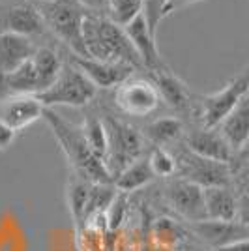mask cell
<instances>
[{
  "instance_id": "obj_29",
  "label": "cell",
  "mask_w": 249,
  "mask_h": 251,
  "mask_svg": "<svg viewBox=\"0 0 249 251\" xmlns=\"http://www.w3.org/2000/svg\"><path fill=\"white\" fill-rule=\"evenodd\" d=\"M15 141V131L10 129L8 126L0 120V152L8 150L11 147V143Z\"/></svg>"
},
{
  "instance_id": "obj_16",
  "label": "cell",
  "mask_w": 249,
  "mask_h": 251,
  "mask_svg": "<svg viewBox=\"0 0 249 251\" xmlns=\"http://www.w3.org/2000/svg\"><path fill=\"white\" fill-rule=\"evenodd\" d=\"M191 230L197 234L208 246L221 250L228 244H234L238 240L249 238V230L240 225L238 221H216V220H202L191 223Z\"/></svg>"
},
{
  "instance_id": "obj_34",
  "label": "cell",
  "mask_w": 249,
  "mask_h": 251,
  "mask_svg": "<svg viewBox=\"0 0 249 251\" xmlns=\"http://www.w3.org/2000/svg\"><path fill=\"white\" fill-rule=\"evenodd\" d=\"M34 2H49V0H34Z\"/></svg>"
},
{
  "instance_id": "obj_7",
  "label": "cell",
  "mask_w": 249,
  "mask_h": 251,
  "mask_svg": "<svg viewBox=\"0 0 249 251\" xmlns=\"http://www.w3.org/2000/svg\"><path fill=\"white\" fill-rule=\"evenodd\" d=\"M249 94V70L234 77L221 90L208 94L200 101V122L204 127H219L232 109Z\"/></svg>"
},
{
  "instance_id": "obj_20",
  "label": "cell",
  "mask_w": 249,
  "mask_h": 251,
  "mask_svg": "<svg viewBox=\"0 0 249 251\" xmlns=\"http://www.w3.org/2000/svg\"><path fill=\"white\" fill-rule=\"evenodd\" d=\"M218 129L236 154V150H240L249 139V94L232 109V113L219 124Z\"/></svg>"
},
{
  "instance_id": "obj_24",
  "label": "cell",
  "mask_w": 249,
  "mask_h": 251,
  "mask_svg": "<svg viewBox=\"0 0 249 251\" xmlns=\"http://www.w3.org/2000/svg\"><path fill=\"white\" fill-rule=\"evenodd\" d=\"M83 135L86 143L90 145L96 156L101 157L105 161L107 156V148H109V137H107V126H105V118L98 115H86L81 124Z\"/></svg>"
},
{
  "instance_id": "obj_12",
  "label": "cell",
  "mask_w": 249,
  "mask_h": 251,
  "mask_svg": "<svg viewBox=\"0 0 249 251\" xmlns=\"http://www.w3.org/2000/svg\"><path fill=\"white\" fill-rule=\"evenodd\" d=\"M129 40L135 47L137 54L141 56L143 68L148 70L150 74H157V72H165L169 70V66L165 64L163 56L159 54L156 43V34H152L148 28L145 13H139L133 21L124 26Z\"/></svg>"
},
{
  "instance_id": "obj_23",
  "label": "cell",
  "mask_w": 249,
  "mask_h": 251,
  "mask_svg": "<svg viewBox=\"0 0 249 251\" xmlns=\"http://www.w3.org/2000/svg\"><path fill=\"white\" fill-rule=\"evenodd\" d=\"M143 135L156 147H167L184 137V124H182V120L173 118V116H165V118L161 116L145 126Z\"/></svg>"
},
{
  "instance_id": "obj_27",
  "label": "cell",
  "mask_w": 249,
  "mask_h": 251,
  "mask_svg": "<svg viewBox=\"0 0 249 251\" xmlns=\"http://www.w3.org/2000/svg\"><path fill=\"white\" fill-rule=\"evenodd\" d=\"M169 2L171 0H145L143 13H145L148 28H150L152 34H156L159 23L165 19V8Z\"/></svg>"
},
{
  "instance_id": "obj_19",
  "label": "cell",
  "mask_w": 249,
  "mask_h": 251,
  "mask_svg": "<svg viewBox=\"0 0 249 251\" xmlns=\"http://www.w3.org/2000/svg\"><path fill=\"white\" fill-rule=\"evenodd\" d=\"M206 220L236 221L238 218V197L228 186L204 189Z\"/></svg>"
},
{
  "instance_id": "obj_17",
  "label": "cell",
  "mask_w": 249,
  "mask_h": 251,
  "mask_svg": "<svg viewBox=\"0 0 249 251\" xmlns=\"http://www.w3.org/2000/svg\"><path fill=\"white\" fill-rule=\"evenodd\" d=\"M36 49L38 47L26 36L13 32H0V75L15 72L36 52Z\"/></svg>"
},
{
  "instance_id": "obj_14",
  "label": "cell",
  "mask_w": 249,
  "mask_h": 251,
  "mask_svg": "<svg viewBox=\"0 0 249 251\" xmlns=\"http://www.w3.org/2000/svg\"><path fill=\"white\" fill-rule=\"evenodd\" d=\"M186 148L200 157H208L221 163H230L234 156V150L228 147L225 137L221 135L218 127H195L184 135Z\"/></svg>"
},
{
  "instance_id": "obj_2",
  "label": "cell",
  "mask_w": 249,
  "mask_h": 251,
  "mask_svg": "<svg viewBox=\"0 0 249 251\" xmlns=\"http://www.w3.org/2000/svg\"><path fill=\"white\" fill-rule=\"evenodd\" d=\"M84 47L90 58L105 62H124L137 70L143 68L141 56L137 54L124 26L116 25L109 15L90 13L83 25Z\"/></svg>"
},
{
  "instance_id": "obj_15",
  "label": "cell",
  "mask_w": 249,
  "mask_h": 251,
  "mask_svg": "<svg viewBox=\"0 0 249 251\" xmlns=\"http://www.w3.org/2000/svg\"><path fill=\"white\" fill-rule=\"evenodd\" d=\"M2 25H4L2 32L21 34V36H26L30 40L34 36H42L43 32L47 30L42 13L34 2H19V4L10 6L4 11Z\"/></svg>"
},
{
  "instance_id": "obj_26",
  "label": "cell",
  "mask_w": 249,
  "mask_h": 251,
  "mask_svg": "<svg viewBox=\"0 0 249 251\" xmlns=\"http://www.w3.org/2000/svg\"><path fill=\"white\" fill-rule=\"evenodd\" d=\"M150 167L154 171V175L159 178H169L176 175V157L173 156L165 147H154L150 156Z\"/></svg>"
},
{
  "instance_id": "obj_11",
  "label": "cell",
  "mask_w": 249,
  "mask_h": 251,
  "mask_svg": "<svg viewBox=\"0 0 249 251\" xmlns=\"http://www.w3.org/2000/svg\"><path fill=\"white\" fill-rule=\"evenodd\" d=\"M72 62L83 72L96 88H118L127 79L135 75L137 68L124 62H105V60H96L90 56H77L72 54Z\"/></svg>"
},
{
  "instance_id": "obj_25",
  "label": "cell",
  "mask_w": 249,
  "mask_h": 251,
  "mask_svg": "<svg viewBox=\"0 0 249 251\" xmlns=\"http://www.w3.org/2000/svg\"><path fill=\"white\" fill-rule=\"evenodd\" d=\"M143 8L145 0H107L109 17L120 26L129 25L139 13H143Z\"/></svg>"
},
{
  "instance_id": "obj_13",
  "label": "cell",
  "mask_w": 249,
  "mask_h": 251,
  "mask_svg": "<svg viewBox=\"0 0 249 251\" xmlns=\"http://www.w3.org/2000/svg\"><path fill=\"white\" fill-rule=\"evenodd\" d=\"M43 107L36 96H8L0 98V120L15 133L43 118Z\"/></svg>"
},
{
  "instance_id": "obj_1",
  "label": "cell",
  "mask_w": 249,
  "mask_h": 251,
  "mask_svg": "<svg viewBox=\"0 0 249 251\" xmlns=\"http://www.w3.org/2000/svg\"><path fill=\"white\" fill-rule=\"evenodd\" d=\"M43 120L49 124L58 147L68 159L72 175H77L92 184H113V176L105 167V161L96 156V152L86 143L81 126L66 122L52 109L43 111Z\"/></svg>"
},
{
  "instance_id": "obj_5",
  "label": "cell",
  "mask_w": 249,
  "mask_h": 251,
  "mask_svg": "<svg viewBox=\"0 0 249 251\" xmlns=\"http://www.w3.org/2000/svg\"><path fill=\"white\" fill-rule=\"evenodd\" d=\"M96 92H98V88L92 84V81L75 64L70 62L62 66L58 79L47 90L36 94V98L45 109H51L56 105L84 107L96 98Z\"/></svg>"
},
{
  "instance_id": "obj_32",
  "label": "cell",
  "mask_w": 249,
  "mask_h": 251,
  "mask_svg": "<svg viewBox=\"0 0 249 251\" xmlns=\"http://www.w3.org/2000/svg\"><path fill=\"white\" fill-rule=\"evenodd\" d=\"M218 251H249V238H244V240H238L234 244H228L225 248H221Z\"/></svg>"
},
{
  "instance_id": "obj_31",
  "label": "cell",
  "mask_w": 249,
  "mask_h": 251,
  "mask_svg": "<svg viewBox=\"0 0 249 251\" xmlns=\"http://www.w3.org/2000/svg\"><path fill=\"white\" fill-rule=\"evenodd\" d=\"M195 2H200V0H171L165 8V17L171 15V13H174V11L182 10V8H186L189 4H195Z\"/></svg>"
},
{
  "instance_id": "obj_8",
  "label": "cell",
  "mask_w": 249,
  "mask_h": 251,
  "mask_svg": "<svg viewBox=\"0 0 249 251\" xmlns=\"http://www.w3.org/2000/svg\"><path fill=\"white\" fill-rule=\"evenodd\" d=\"M174 157H176V173L180 175V178H186L200 188H219V186L230 184L228 163L200 157L187 148Z\"/></svg>"
},
{
  "instance_id": "obj_4",
  "label": "cell",
  "mask_w": 249,
  "mask_h": 251,
  "mask_svg": "<svg viewBox=\"0 0 249 251\" xmlns=\"http://www.w3.org/2000/svg\"><path fill=\"white\" fill-rule=\"evenodd\" d=\"M34 4L42 13L47 30H51L72 54L88 56L83 38V25L88 10H84L77 0H49Z\"/></svg>"
},
{
  "instance_id": "obj_35",
  "label": "cell",
  "mask_w": 249,
  "mask_h": 251,
  "mask_svg": "<svg viewBox=\"0 0 249 251\" xmlns=\"http://www.w3.org/2000/svg\"><path fill=\"white\" fill-rule=\"evenodd\" d=\"M216 251H218V250H216Z\"/></svg>"
},
{
  "instance_id": "obj_22",
  "label": "cell",
  "mask_w": 249,
  "mask_h": 251,
  "mask_svg": "<svg viewBox=\"0 0 249 251\" xmlns=\"http://www.w3.org/2000/svg\"><path fill=\"white\" fill-rule=\"evenodd\" d=\"M156 178L154 171L150 167L148 157H141L129 167H125L118 176L114 178V186L122 193H133L137 189H143Z\"/></svg>"
},
{
  "instance_id": "obj_18",
  "label": "cell",
  "mask_w": 249,
  "mask_h": 251,
  "mask_svg": "<svg viewBox=\"0 0 249 251\" xmlns=\"http://www.w3.org/2000/svg\"><path fill=\"white\" fill-rule=\"evenodd\" d=\"M152 81L156 83L157 90L161 94V100H165L167 103L171 105L173 109H176L178 113H187L191 109V103H193L191 90L171 70L152 74Z\"/></svg>"
},
{
  "instance_id": "obj_9",
  "label": "cell",
  "mask_w": 249,
  "mask_h": 251,
  "mask_svg": "<svg viewBox=\"0 0 249 251\" xmlns=\"http://www.w3.org/2000/svg\"><path fill=\"white\" fill-rule=\"evenodd\" d=\"M116 107L129 116H148L161 103V94L152 79L131 77L114 92Z\"/></svg>"
},
{
  "instance_id": "obj_21",
  "label": "cell",
  "mask_w": 249,
  "mask_h": 251,
  "mask_svg": "<svg viewBox=\"0 0 249 251\" xmlns=\"http://www.w3.org/2000/svg\"><path fill=\"white\" fill-rule=\"evenodd\" d=\"M90 188H92V182L77 176V175H70L68 184H66V202H68L70 216H72L77 232H81V229H83L84 210H86Z\"/></svg>"
},
{
  "instance_id": "obj_3",
  "label": "cell",
  "mask_w": 249,
  "mask_h": 251,
  "mask_svg": "<svg viewBox=\"0 0 249 251\" xmlns=\"http://www.w3.org/2000/svg\"><path fill=\"white\" fill-rule=\"evenodd\" d=\"M62 60L49 47H38L36 52L15 72L0 75V98L36 96L47 90L62 72Z\"/></svg>"
},
{
  "instance_id": "obj_10",
  "label": "cell",
  "mask_w": 249,
  "mask_h": 251,
  "mask_svg": "<svg viewBox=\"0 0 249 251\" xmlns=\"http://www.w3.org/2000/svg\"><path fill=\"white\" fill-rule=\"evenodd\" d=\"M167 204L176 212L180 218L191 221L206 220V206H204V188L189 182L186 178H174L165 186L163 191Z\"/></svg>"
},
{
  "instance_id": "obj_6",
  "label": "cell",
  "mask_w": 249,
  "mask_h": 251,
  "mask_svg": "<svg viewBox=\"0 0 249 251\" xmlns=\"http://www.w3.org/2000/svg\"><path fill=\"white\" fill-rule=\"evenodd\" d=\"M105 126H107V137H109L105 167L111 173L114 182V178L125 167L141 159V154L145 150V135L133 126L116 120L113 116L105 118Z\"/></svg>"
},
{
  "instance_id": "obj_33",
  "label": "cell",
  "mask_w": 249,
  "mask_h": 251,
  "mask_svg": "<svg viewBox=\"0 0 249 251\" xmlns=\"http://www.w3.org/2000/svg\"><path fill=\"white\" fill-rule=\"evenodd\" d=\"M234 156L238 157L240 161H244V163H249V139L240 147V150H236V154Z\"/></svg>"
},
{
  "instance_id": "obj_30",
  "label": "cell",
  "mask_w": 249,
  "mask_h": 251,
  "mask_svg": "<svg viewBox=\"0 0 249 251\" xmlns=\"http://www.w3.org/2000/svg\"><path fill=\"white\" fill-rule=\"evenodd\" d=\"M84 10H90V13H101L107 10V0H77Z\"/></svg>"
},
{
  "instance_id": "obj_28",
  "label": "cell",
  "mask_w": 249,
  "mask_h": 251,
  "mask_svg": "<svg viewBox=\"0 0 249 251\" xmlns=\"http://www.w3.org/2000/svg\"><path fill=\"white\" fill-rule=\"evenodd\" d=\"M240 225H244L249 230V195L244 193L238 197V218H236Z\"/></svg>"
}]
</instances>
